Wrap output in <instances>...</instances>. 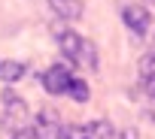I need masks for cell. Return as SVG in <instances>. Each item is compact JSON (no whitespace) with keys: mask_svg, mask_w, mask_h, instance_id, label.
I'll list each match as a JSON object with an SVG mask.
<instances>
[{"mask_svg":"<svg viewBox=\"0 0 155 139\" xmlns=\"http://www.w3.org/2000/svg\"><path fill=\"white\" fill-rule=\"evenodd\" d=\"M70 82H73V73L64 66V63H55L43 73V88L52 94V97H61L70 91Z\"/></svg>","mask_w":155,"mask_h":139,"instance_id":"6","label":"cell"},{"mask_svg":"<svg viewBox=\"0 0 155 139\" xmlns=\"http://www.w3.org/2000/svg\"><path fill=\"white\" fill-rule=\"evenodd\" d=\"M122 139H140V136H137L134 130H125V133H122Z\"/></svg>","mask_w":155,"mask_h":139,"instance_id":"12","label":"cell"},{"mask_svg":"<svg viewBox=\"0 0 155 139\" xmlns=\"http://www.w3.org/2000/svg\"><path fill=\"white\" fill-rule=\"evenodd\" d=\"M73 100H79V103H88V97H91V91H88V82H82V79H76L73 76V82H70V91H67Z\"/></svg>","mask_w":155,"mask_h":139,"instance_id":"10","label":"cell"},{"mask_svg":"<svg viewBox=\"0 0 155 139\" xmlns=\"http://www.w3.org/2000/svg\"><path fill=\"white\" fill-rule=\"evenodd\" d=\"M49 6H52V12H55L58 18H64V21H79V18H82V9H85L82 0H49Z\"/></svg>","mask_w":155,"mask_h":139,"instance_id":"8","label":"cell"},{"mask_svg":"<svg viewBox=\"0 0 155 139\" xmlns=\"http://www.w3.org/2000/svg\"><path fill=\"white\" fill-rule=\"evenodd\" d=\"M3 118L6 121H12L21 133L28 130V124H31V112H28V103L21 100V97H15L9 88L3 91Z\"/></svg>","mask_w":155,"mask_h":139,"instance_id":"5","label":"cell"},{"mask_svg":"<svg viewBox=\"0 0 155 139\" xmlns=\"http://www.w3.org/2000/svg\"><path fill=\"white\" fill-rule=\"evenodd\" d=\"M55 42H58V48L64 51V57H67L70 63L97 70V45H94L91 39L79 36L76 30H70V27H64V30L55 33Z\"/></svg>","mask_w":155,"mask_h":139,"instance_id":"1","label":"cell"},{"mask_svg":"<svg viewBox=\"0 0 155 139\" xmlns=\"http://www.w3.org/2000/svg\"><path fill=\"white\" fill-rule=\"evenodd\" d=\"M0 139H21V130H18L12 121L0 118Z\"/></svg>","mask_w":155,"mask_h":139,"instance_id":"11","label":"cell"},{"mask_svg":"<svg viewBox=\"0 0 155 139\" xmlns=\"http://www.w3.org/2000/svg\"><path fill=\"white\" fill-rule=\"evenodd\" d=\"M25 63L21 60H0V82L3 85H12V82H18L21 76H25Z\"/></svg>","mask_w":155,"mask_h":139,"instance_id":"9","label":"cell"},{"mask_svg":"<svg viewBox=\"0 0 155 139\" xmlns=\"http://www.w3.org/2000/svg\"><path fill=\"white\" fill-rule=\"evenodd\" d=\"M31 130H34V139H64V130L67 127H64V121H61V115L55 109H43L34 118Z\"/></svg>","mask_w":155,"mask_h":139,"instance_id":"2","label":"cell"},{"mask_svg":"<svg viewBox=\"0 0 155 139\" xmlns=\"http://www.w3.org/2000/svg\"><path fill=\"white\" fill-rule=\"evenodd\" d=\"M113 124L97 118V121H88V124H76V127H67L64 130V139H113Z\"/></svg>","mask_w":155,"mask_h":139,"instance_id":"3","label":"cell"},{"mask_svg":"<svg viewBox=\"0 0 155 139\" xmlns=\"http://www.w3.org/2000/svg\"><path fill=\"white\" fill-rule=\"evenodd\" d=\"M122 21H125V27L131 30V36H146V30L152 27V15H149V9H140V6H125L122 9Z\"/></svg>","mask_w":155,"mask_h":139,"instance_id":"7","label":"cell"},{"mask_svg":"<svg viewBox=\"0 0 155 139\" xmlns=\"http://www.w3.org/2000/svg\"><path fill=\"white\" fill-rule=\"evenodd\" d=\"M140 88L146 97V115L155 121V54H146L140 60Z\"/></svg>","mask_w":155,"mask_h":139,"instance_id":"4","label":"cell"}]
</instances>
